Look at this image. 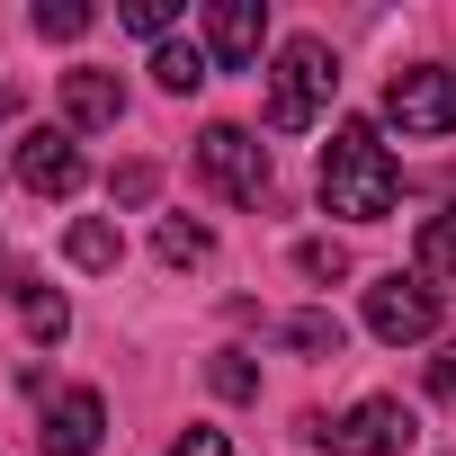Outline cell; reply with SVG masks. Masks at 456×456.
<instances>
[{
  "label": "cell",
  "instance_id": "cell-1",
  "mask_svg": "<svg viewBox=\"0 0 456 456\" xmlns=\"http://www.w3.org/2000/svg\"><path fill=\"white\" fill-rule=\"evenodd\" d=\"M394 197H403V170H394L385 134H376L367 117H340L331 143H322V206L349 215V224H385Z\"/></svg>",
  "mask_w": 456,
  "mask_h": 456
},
{
  "label": "cell",
  "instance_id": "cell-2",
  "mask_svg": "<svg viewBox=\"0 0 456 456\" xmlns=\"http://www.w3.org/2000/svg\"><path fill=\"white\" fill-rule=\"evenodd\" d=\"M331 90H340V63H331L322 37L278 45V72H269V126H278V134H305V126L331 108Z\"/></svg>",
  "mask_w": 456,
  "mask_h": 456
},
{
  "label": "cell",
  "instance_id": "cell-3",
  "mask_svg": "<svg viewBox=\"0 0 456 456\" xmlns=\"http://www.w3.org/2000/svg\"><path fill=\"white\" fill-rule=\"evenodd\" d=\"M197 170L233 197V206H260V197H269V143H260L251 126H206V134H197Z\"/></svg>",
  "mask_w": 456,
  "mask_h": 456
},
{
  "label": "cell",
  "instance_id": "cell-4",
  "mask_svg": "<svg viewBox=\"0 0 456 456\" xmlns=\"http://www.w3.org/2000/svg\"><path fill=\"white\" fill-rule=\"evenodd\" d=\"M367 331L394 340V349H403V340H429V331H438V287L411 278V269H385V278L367 287Z\"/></svg>",
  "mask_w": 456,
  "mask_h": 456
},
{
  "label": "cell",
  "instance_id": "cell-5",
  "mask_svg": "<svg viewBox=\"0 0 456 456\" xmlns=\"http://www.w3.org/2000/svg\"><path fill=\"white\" fill-rule=\"evenodd\" d=\"M385 117L403 134H456V63H420L385 81Z\"/></svg>",
  "mask_w": 456,
  "mask_h": 456
},
{
  "label": "cell",
  "instance_id": "cell-6",
  "mask_svg": "<svg viewBox=\"0 0 456 456\" xmlns=\"http://www.w3.org/2000/svg\"><path fill=\"white\" fill-rule=\"evenodd\" d=\"M322 438H331V456H403V447L420 438V420H411L394 394H376V403H358L349 420H331Z\"/></svg>",
  "mask_w": 456,
  "mask_h": 456
},
{
  "label": "cell",
  "instance_id": "cell-7",
  "mask_svg": "<svg viewBox=\"0 0 456 456\" xmlns=\"http://www.w3.org/2000/svg\"><path fill=\"white\" fill-rule=\"evenodd\" d=\"M10 170H19V188H37V197H72V188L90 179V170H81V143H72L63 126H37Z\"/></svg>",
  "mask_w": 456,
  "mask_h": 456
},
{
  "label": "cell",
  "instance_id": "cell-8",
  "mask_svg": "<svg viewBox=\"0 0 456 456\" xmlns=\"http://www.w3.org/2000/svg\"><path fill=\"white\" fill-rule=\"evenodd\" d=\"M99 429H108V403H99L90 385H72V394H54V403H45L37 447H45V456H90V447H99Z\"/></svg>",
  "mask_w": 456,
  "mask_h": 456
},
{
  "label": "cell",
  "instance_id": "cell-9",
  "mask_svg": "<svg viewBox=\"0 0 456 456\" xmlns=\"http://www.w3.org/2000/svg\"><path fill=\"white\" fill-rule=\"evenodd\" d=\"M260 37H269V10H260V0H215V10H206V45H215L224 72H251V63H260Z\"/></svg>",
  "mask_w": 456,
  "mask_h": 456
},
{
  "label": "cell",
  "instance_id": "cell-10",
  "mask_svg": "<svg viewBox=\"0 0 456 456\" xmlns=\"http://www.w3.org/2000/svg\"><path fill=\"white\" fill-rule=\"evenodd\" d=\"M63 117H72V126H117V117H126L117 72H63Z\"/></svg>",
  "mask_w": 456,
  "mask_h": 456
},
{
  "label": "cell",
  "instance_id": "cell-11",
  "mask_svg": "<svg viewBox=\"0 0 456 456\" xmlns=\"http://www.w3.org/2000/svg\"><path fill=\"white\" fill-rule=\"evenodd\" d=\"M10 287H19V322H28L37 340H63V331H72V305H63L54 287H37V278H10Z\"/></svg>",
  "mask_w": 456,
  "mask_h": 456
},
{
  "label": "cell",
  "instance_id": "cell-12",
  "mask_svg": "<svg viewBox=\"0 0 456 456\" xmlns=\"http://www.w3.org/2000/svg\"><path fill=\"white\" fill-rule=\"evenodd\" d=\"M63 251H72L81 269H117V260H126V233H117V224H99V215H81L72 233H63Z\"/></svg>",
  "mask_w": 456,
  "mask_h": 456
},
{
  "label": "cell",
  "instance_id": "cell-13",
  "mask_svg": "<svg viewBox=\"0 0 456 456\" xmlns=\"http://www.w3.org/2000/svg\"><path fill=\"white\" fill-rule=\"evenodd\" d=\"M278 340H287V349H305V358H340V314H322V305H314V314H287V322H278Z\"/></svg>",
  "mask_w": 456,
  "mask_h": 456
},
{
  "label": "cell",
  "instance_id": "cell-14",
  "mask_svg": "<svg viewBox=\"0 0 456 456\" xmlns=\"http://www.w3.org/2000/svg\"><path fill=\"white\" fill-rule=\"evenodd\" d=\"M161 260H170V269H206V260H215V233L188 224V215H170V224H161Z\"/></svg>",
  "mask_w": 456,
  "mask_h": 456
},
{
  "label": "cell",
  "instance_id": "cell-15",
  "mask_svg": "<svg viewBox=\"0 0 456 456\" xmlns=\"http://www.w3.org/2000/svg\"><path fill=\"white\" fill-rule=\"evenodd\" d=\"M152 81H161L170 99H188V90H206V54H197V45H161V54H152Z\"/></svg>",
  "mask_w": 456,
  "mask_h": 456
},
{
  "label": "cell",
  "instance_id": "cell-16",
  "mask_svg": "<svg viewBox=\"0 0 456 456\" xmlns=\"http://www.w3.org/2000/svg\"><path fill=\"white\" fill-rule=\"evenodd\" d=\"M420 269H429V278H456V206L420 224Z\"/></svg>",
  "mask_w": 456,
  "mask_h": 456
},
{
  "label": "cell",
  "instance_id": "cell-17",
  "mask_svg": "<svg viewBox=\"0 0 456 456\" xmlns=\"http://www.w3.org/2000/svg\"><path fill=\"white\" fill-rule=\"evenodd\" d=\"M206 385H215L224 403H251V394H260V376H251V358H242V349H224V358L206 367Z\"/></svg>",
  "mask_w": 456,
  "mask_h": 456
},
{
  "label": "cell",
  "instance_id": "cell-18",
  "mask_svg": "<svg viewBox=\"0 0 456 456\" xmlns=\"http://www.w3.org/2000/svg\"><path fill=\"white\" fill-rule=\"evenodd\" d=\"M90 28V10H81V0H37V37H54V45H72Z\"/></svg>",
  "mask_w": 456,
  "mask_h": 456
},
{
  "label": "cell",
  "instance_id": "cell-19",
  "mask_svg": "<svg viewBox=\"0 0 456 456\" xmlns=\"http://www.w3.org/2000/svg\"><path fill=\"white\" fill-rule=\"evenodd\" d=\"M170 456H233V438H224V429H206V420H188V429L170 438Z\"/></svg>",
  "mask_w": 456,
  "mask_h": 456
},
{
  "label": "cell",
  "instance_id": "cell-20",
  "mask_svg": "<svg viewBox=\"0 0 456 456\" xmlns=\"http://www.w3.org/2000/svg\"><path fill=\"white\" fill-rule=\"evenodd\" d=\"M296 260H305V278H322V287H331V278H349V251H340V242H305Z\"/></svg>",
  "mask_w": 456,
  "mask_h": 456
},
{
  "label": "cell",
  "instance_id": "cell-21",
  "mask_svg": "<svg viewBox=\"0 0 456 456\" xmlns=\"http://www.w3.org/2000/svg\"><path fill=\"white\" fill-rule=\"evenodd\" d=\"M117 19H126L134 37H161V28H170L179 10H170V0H126V10H117Z\"/></svg>",
  "mask_w": 456,
  "mask_h": 456
},
{
  "label": "cell",
  "instance_id": "cell-22",
  "mask_svg": "<svg viewBox=\"0 0 456 456\" xmlns=\"http://www.w3.org/2000/svg\"><path fill=\"white\" fill-rule=\"evenodd\" d=\"M143 197H152V161H126L117 170V206H143Z\"/></svg>",
  "mask_w": 456,
  "mask_h": 456
},
{
  "label": "cell",
  "instance_id": "cell-23",
  "mask_svg": "<svg viewBox=\"0 0 456 456\" xmlns=\"http://www.w3.org/2000/svg\"><path fill=\"white\" fill-rule=\"evenodd\" d=\"M429 394H456V340H447V349L429 358Z\"/></svg>",
  "mask_w": 456,
  "mask_h": 456
},
{
  "label": "cell",
  "instance_id": "cell-24",
  "mask_svg": "<svg viewBox=\"0 0 456 456\" xmlns=\"http://www.w3.org/2000/svg\"><path fill=\"white\" fill-rule=\"evenodd\" d=\"M0 108H10V90H0Z\"/></svg>",
  "mask_w": 456,
  "mask_h": 456
}]
</instances>
